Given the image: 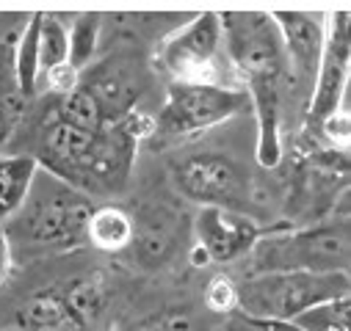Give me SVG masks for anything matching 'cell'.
<instances>
[{
	"label": "cell",
	"mask_w": 351,
	"mask_h": 331,
	"mask_svg": "<svg viewBox=\"0 0 351 331\" xmlns=\"http://www.w3.org/2000/svg\"><path fill=\"white\" fill-rule=\"evenodd\" d=\"M152 133V124L144 116H125L95 133L58 122L45 111L36 130L31 133V155L39 169L64 180L86 196H111L119 194L133 172V160L144 135Z\"/></svg>",
	"instance_id": "cell-1"
},
{
	"label": "cell",
	"mask_w": 351,
	"mask_h": 331,
	"mask_svg": "<svg viewBox=\"0 0 351 331\" xmlns=\"http://www.w3.org/2000/svg\"><path fill=\"white\" fill-rule=\"evenodd\" d=\"M221 44L243 80L257 119V163L274 169L282 160V114L288 105V61L271 12L219 14Z\"/></svg>",
	"instance_id": "cell-2"
},
{
	"label": "cell",
	"mask_w": 351,
	"mask_h": 331,
	"mask_svg": "<svg viewBox=\"0 0 351 331\" xmlns=\"http://www.w3.org/2000/svg\"><path fill=\"white\" fill-rule=\"evenodd\" d=\"M92 210L95 202L86 194L39 169L23 207L0 229L6 232L14 263L39 260L86 246Z\"/></svg>",
	"instance_id": "cell-3"
},
{
	"label": "cell",
	"mask_w": 351,
	"mask_h": 331,
	"mask_svg": "<svg viewBox=\"0 0 351 331\" xmlns=\"http://www.w3.org/2000/svg\"><path fill=\"white\" fill-rule=\"evenodd\" d=\"M254 274H348L351 268V224L326 218L307 226H277L263 235L246 257Z\"/></svg>",
	"instance_id": "cell-4"
},
{
	"label": "cell",
	"mask_w": 351,
	"mask_h": 331,
	"mask_svg": "<svg viewBox=\"0 0 351 331\" xmlns=\"http://www.w3.org/2000/svg\"><path fill=\"white\" fill-rule=\"evenodd\" d=\"M348 293V274H254L238 284V306L257 323L288 326L310 306Z\"/></svg>",
	"instance_id": "cell-5"
},
{
	"label": "cell",
	"mask_w": 351,
	"mask_h": 331,
	"mask_svg": "<svg viewBox=\"0 0 351 331\" xmlns=\"http://www.w3.org/2000/svg\"><path fill=\"white\" fill-rule=\"evenodd\" d=\"M246 108L252 105L243 89L221 83H169L152 133L160 138H189L243 114Z\"/></svg>",
	"instance_id": "cell-6"
},
{
	"label": "cell",
	"mask_w": 351,
	"mask_h": 331,
	"mask_svg": "<svg viewBox=\"0 0 351 331\" xmlns=\"http://www.w3.org/2000/svg\"><path fill=\"white\" fill-rule=\"evenodd\" d=\"M178 194L199 207H221L246 213L249 207V174L243 166L224 152H199L178 163L174 169Z\"/></svg>",
	"instance_id": "cell-7"
},
{
	"label": "cell",
	"mask_w": 351,
	"mask_h": 331,
	"mask_svg": "<svg viewBox=\"0 0 351 331\" xmlns=\"http://www.w3.org/2000/svg\"><path fill=\"white\" fill-rule=\"evenodd\" d=\"M219 50H221L219 14L205 12L163 39L158 50V61L171 75V83H219L216 80Z\"/></svg>",
	"instance_id": "cell-8"
},
{
	"label": "cell",
	"mask_w": 351,
	"mask_h": 331,
	"mask_svg": "<svg viewBox=\"0 0 351 331\" xmlns=\"http://www.w3.org/2000/svg\"><path fill=\"white\" fill-rule=\"evenodd\" d=\"M271 20L280 28L285 61H288V103H299L302 114L307 111L315 75L321 66L326 14L313 12H271ZM304 119V116H302Z\"/></svg>",
	"instance_id": "cell-9"
},
{
	"label": "cell",
	"mask_w": 351,
	"mask_h": 331,
	"mask_svg": "<svg viewBox=\"0 0 351 331\" xmlns=\"http://www.w3.org/2000/svg\"><path fill=\"white\" fill-rule=\"evenodd\" d=\"M348 61H351V36H348V9H340L326 17V36L315 86L304 111V130L315 135L321 124L343 111V97L348 89Z\"/></svg>",
	"instance_id": "cell-10"
},
{
	"label": "cell",
	"mask_w": 351,
	"mask_h": 331,
	"mask_svg": "<svg viewBox=\"0 0 351 331\" xmlns=\"http://www.w3.org/2000/svg\"><path fill=\"white\" fill-rule=\"evenodd\" d=\"M144 83H147V75L141 61L130 53H117L86 66L80 72L77 89H83L97 103L106 122H119L136 111Z\"/></svg>",
	"instance_id": "cell-11"
},
{
	"label": "cell",
	"mask_w": 351,
	"mask_h": 331,
	"mask_svg": "<svg viewBox=\"0 0 351 331\" xmlns=\"http://www.w3.org/2000/svg\"><path fill=\"white\" fill-rule=\"evenodd\" d=\"M252 215L221 210V207H199L194 215V243L208 263H235L249 257L254 243L266 235Z\"/></svg>",
	"instance_id": "cell-12"
},
{
	"label": "cell",
	"mask_w": 351,
	"mask_h": 331,
	"mask_svg": "<svg viewBox=\"0 0 351 331\" xmlns=\"http://www.w3.org/2000/svg\"><path fill=\"white\" fill-rule=\"evenodd\" d=\"M180 243V215L166 204H147L133 215V260L144 268L166 265Z\"/></svg>",
	"instance_id": "cell-13"
},
{
	"label": "cell",
	"mask_w": 351,
	"mask_h": 331,
	"mask_svg": "<svg viewBox=\"0 0 351 331\" xmlns=\"http://www.w3.org/2000/svg\"><path fill=\"white\" fill-rule=\"evenodd\" d=\"M36 172L39 163L25 152L0 155V226L12 221L14 213L23 207Z\"/></svg>",
	"instance_id": "cell-14"
},
{
	"label": "cell",
	"mask_w": 351,
	"mask_h": 331,
	"mask_svg": "<svg viewBox=\"0 0 351 331\" xmlns=\"http://www.w3.org/2000/svg\"><path fill=\"white\" fill-rule=\"evenodd\" d=\"M86 243L108 254L125 252L133 243V215L117 204H95L86 224Z\"/></svg>",
	"instance_id": "cell-15"
},
{
	"label": "cell",
	"mask_w": 351,
	"mask_h": 331,
	"mask_svg": "<svg viewBox=\"0 0 351 331\" xmlns=\"http://www.w3.org/2000/svg\"><path fill=\"white\" fill-rule=\"evenodd\" d=\"M39 20L42 14H31L20 42H17V50H14V58H12V75H14V86H17V94L31 103L36 94H39V77H42V66H39Z\"/></svg>",
	"instance_id": "cell-16"
},
{
	"label": "cell",
	"mask_w": 351,
	"mask_h": 331,
	"mask_svg": "<svg viewBox=\"0 0 351 331\" xmlns=\"http://www.w3.org/2000/svg\"><path fill=\"white\" fill-rule=\"evenodd\" d=\"M17 320L23 328H31V331H50V328H58L64 323H72L69 320V309H66V301L61 293L56 290H45V293H36L31 295L20 312H17Z\"/></svg>",
	"instance_id": "cell-17"
},
{
	"label": "cell",
	"mask_w": 351,
	"mask_h": 331,
	"mask_svg": "<svg viewBox=\"0 0 351 331\" xmlns=\"http://www.w3.org/2000/svg\"><path fill=\"white\" fill-rule=\"evenodd\" d=\"M293 331H351V298H329L288 323Z\"/></svg>",
	"instance_id": "cell-18"
},
{
	"label": "cell",
	"mask_w": 351,
	"mask_h": 331,
	"mask_svg": "<svg viewBox=\"0 0 351 331\" xmlns=\"http://www.w3.org/2000/svg\"><path fill=\"white\" fill-rule=\"evenodd\" d=\"M66 39H69V55L66 64L77 72H83L86 66L95 64V53H97V39H100V17L95 14H80L75 17L72 28H66Z\"/></svg>",
	"instance_id": "cell-19"
},
{
	"label": "cell",
	"mask_w": 351,
	"mask_h": 331,
	"mask_svg": "<svg viewBox=\"0 0 351 331\" xmlns=\"http://www.w3.org/2000/svg\"><path fill=\"white\" fill-rule=\"evenodd\" d=\"M66 55H69L66 25L53 14H42V20H39V66H42V75L58 64H66Z\"/></svg>",
	"instance_id": "cell-20"
},
{
	"label": "cell",
	"mask_w": 351,
	"mask_h": 331,
	"mask_svg": "<svg viewBox=\"0 0 351 331\" xmlns=\"http://www.w3.org/2000/svg\"><path fill=\"white\" fill-rule=\"evenodd\" d=\"M23 97L17 94V86L9 83L6 89H0V146L6 144V138L12 135L20 114H23Z\"/></svg>",
	"instance_id": "cell-21"
},
{
	"label": "cell",
	"mask_w": 351,
	"mask_h": 331,
	"mask_svg": "<svg viewBox=\"0 0 351 331\" xmlns=\"http://www.w3.org/2000/svg\"><path fill=\"white\" fill-rule=\"evenodd\" d=\"M42 77H45V83H47V89L53 92V97H66V94H72V92L77 89V83H80V72L72 69L69 64H58V66L47 69ZM42 77H39V80H42Z\"/></svg>",
	"instance_id": "cell-22"
},
{
	"label": "cell",
	"mask_w": 351,
	"mask_h": 331,
	"mask_svg": "<svg viewBox=\"0 0 351 331\" xmlns=\"http://www.w3.org/2000/svg\"><path fill=\"white\" fill-rule=\"evenodd\" d=\"M205 304L213 312H230L238 306V287L230 279H213L205 293Z\"/></svg>",
	"instance_id": "cell-23"
},
{
	"label": "cell",
	"mask_w": 351,
	"mask_h": 331,
	"mask_svg": "<svg viewBox=\"0 0 351 331\" xmlns=\"http://www.w3.org/2000/svg\"><path fill=\"white\" fill-rule=\"evenodd\" d=\"M147 331H202V326L197 323V317L191 312H166L160 317H155V323Z\"/></svg>",
	"instance_id": "cell-24"
},
{
	"label": "cell",
	"mask_w": 351,
	"mask_h": 331,
	"mask_svg": "<svg viewBox=\"0 0 351 331\" xmlns=\"http://www.w3.org/2000/svg\"><path fill=\"white\" fill-rule=\"evenodd\" d=\"M12 265H14V257H12V248H9V240H6V232L0 229V284H3L12 274Z\"/></svg>",
	"instance_id": "cell-25"
}]
</instances>
